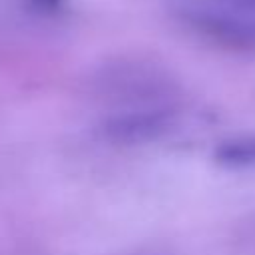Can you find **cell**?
Instances as JSON below:
<instances>
[{"label": "cell", "instance_id": "6da1fadb", "mask_svg": "<svg viewBox=\"0 0 255 255\" xmlns=\"http://www.w3.org/2000/svg\"><path fill=\"white\" fill-rule=\"evenodd\" d=\"M215 157L227 167H255V135H245L221 143L215 151Z\"/></svg>", "mask_w": 255, "mask_h": 255}]
</instances>
